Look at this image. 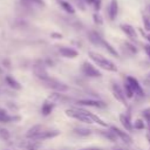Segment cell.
I'll return each instance as SVG.
<instances>
[{
    "instance_id": "1",
    "label": "cell",
    "mask_w": 150,
    "mask_h": 150,
    "mask_svg": "<svg viewBox=\"0 0 150 150\" xmlns=\"http://www.w3.org/2000/svg\"><path fill=\"white\" fill-rule=\"evenodd\" d=\"M89 57L101 68H103L104 70H108V71H117V67L115 63H112L110 60L105 59L103 55L98 54V53H95V52H89L88 53Z\"/></svg>"
},
{
    "instance_id": "2",
    "label": "cell",
    "mask_w": 150,
    "mask_h": 150,
    "mask_svg": "<svg viewBox=\"0 0 150 150\" xmlns=\"http://www.w3.org/2000/svg\"><path fill=\"white\" fill-rule=\"evenodd\" d=\"M81 70H82V73H83L86 76H88V77H101V76H102L101 73H100V70L96 69V68H95L91 63H89V62H83L82 66H81Z\"/></svg>"
},
{
    "instance_id": "3",
    "label": "cell",
    "mask_w": 150,
    "mask_h": 150,
    "mask_svg": "<svg viewBox=\"0 0 150 150\" xmlns=\"http://www.w3.org/2000/svg\"><path fill=\"white\" fill-rule=\"evenodd\" d=\"M33 73H34L35 76H36L38 79H40L41 81H45V80H47V79L49 77V75H48V73H47V70H46L45 64L41 63V62H38V63H35V64L33 66Z\"/></svg>"
},
{
    "instance_id": "4",
    "label": "cell",
    "mask_w": 150,
    "mask_h": 150,
    "mask_svg": "<svg viewBox=\"0 0 150 150\" xmlns=\"http://www.w3.org/2000/svg\"><path fill=\"white\" fill-rule=\"evenodd\" d=\"M43 82L46 83L47 87H49V88L56 90L57 93H59V91H64V90L68 89V87H67L66 84H63L62 82H60V81H57V80H55V79H50V77H48V79L45 80Z\"/></svg>"
},
{
    "instance_id": "5",
    "label": "cell",
    "mask_w": 150,
    "mask_h": 150,
    "mask_svg": "<svg viewBox=\"0 0 150 150\" xmlns=\"http://www.w3.org/2000/svg\"><path fill=\"white\" fill-rule=\"evenodd\" d=\"M127 83L131 87V89H132V91H134L135 94H137V95L141 96V97L144 96V91H143V89L141 88V84L138 83V81H137L135 77L128 76V77H127Z\"/></svg>"
},
{
    "instance_id": "6",
    "label": "cell",
    "mask_w": 150,
    "mask_h": 150,
    "mask_svg": "<svg viewBox=\"0 0 150 150\" xmlns=\"http://www.w3.org/2000/svg\"><path fill=\"white\" fill-rule=\"evenodd\" d=\"M20 120H21L20 116L9 115L4 108H0V123H11V122L20 121Z\"/></svg>"
},
{
    "instance_id": "7",
    "label": "cell",
    "mask_w": 150,
    "mask_h": 150,
    "mask_svg": "<svg viewBox=\"0 0 150 150\" xmlns=\"http://www.w3.org/2000/svg\"><path fill=\"white\" fill-rule=\"evenodd\" d=\"M112 94H114L115 98H116L118 102H121L123 105H128V103H127V100H125V96H124V93H123L122 88H121L118 84H116V83H114V84H112Z\"/></svg>"
},
{
    "instance_id": "8",
    "label": "cell",
    "mask_w": 150,
    "mask_h": 150,
    "mask_svg": "<svg viewBox=\"0 0 150 150\" xmlns=\"http://www.w3.org/2000/svg\"><path fill=\"white\" fill-rule=\"evenodd\" d=\"M60 132L57 130H42L39 135H36L33 141H40V139H48V138H53L55 136H57Z\"/></svg>"
},
{
    "instance_id": "9",
    "label": "cell",
    "mask_w": 150,
    "mask_h": 150,
    "mask_svg": "<svg viewBox=\"0 0 150 150\" xmlns=\"http://www.w3.org/2000/svg\"><path fill=\"white\" fill-rule=\"evenodd\" d=\"M5 82H6V84H7L9 88H12V89H14V90H20V89L22 88V86L20 84V82H19L16 79H14V76H12V75H9V74L5 75Z\"/></svg>"
},
{
    "instance_id": "10",
    "label": "cell",
    "mask_w": 150,
    "mask_h": 150,
    "mask_svg": "<svg viewBox=\"0 0 150 150\" xmlns=\"http://www.w3.org/2000/svg\"><path fill=\"white\" fill-rule=\"evenodd\" d=\"M110 130L118 137V138H121L124 143H127V144H130V143H132V139H131V137L127 134V132H124V131H122V130H120L118 128H116V127H111L110 128Z\"/></svg>"
},
{
    "instance_id": "11",
    "label": "cell",
    "mask_w": 150,
    "mask_h": 150,
    "mask_svg": "<svg viewBox=\"0 0 150 150\" xmlns=\"http://www.w3.org/2000/svg\"><path fill=\"white\" fill-rule=\"evenodd\" d=\"M59 52L63 57H68V59H74L76 56H79V52L70 47H60Z\"/></svg>"
},
{
    "instance_id": "12",
    "label": "cell",
    "mask_w": 150,
    "mask_h": 150,
    "mask_svg": "<svg viewBox=\"0 0 150 150\" xmlns=\"http://www.w3.org/2000/svg\"><path fill=\"white\" fill-rule=\"evenodd\" d=\"M118 13V2L117 0H111L109 8H108V14H109V19L110 20H115Z\"/></svg>"
},
{
    "instance_id": "13",
    "label": "cell",
    "mask_w": 150,
    "mask_h": 150,
    "mask_svg": "<svg viewBox=\"0 0 150 150\" xmlns=\"http://www.w3.org/2000/svg\"><path fill=\"white\" fill-rule=\"evenodd\" d=\"M79 104L82 105H90V107H96V108H104L105 103L102 101H97V100H80L77 101Z\"/></svg>"
},
{
    "instance_id": "14",
    "label": "cell",
    "mask_w": 150,
    "mask_h": 150,
    "mask_svg": "<svg viewBox=\"0 0 150 150\" xmlns=\"http://www.w3.org/2000/svg\"><path fill=\"white\" fill-rule=\"evenodd\" d=\"M120 27H121V29L125 33V35H128L130 39H132V40H136V39H137V33H136V30H135V28H134L132 26L127 25V23H123V25H121Z\"/></svg>"
},
{
    "instance_id": "15",
    "label": "cell",
    "mask_w": 150,
    "mask_h": 150,
    "mask_svg": "<svg viewBox=\"0 0 150 150\" xmlns=\"http://www.w3.org/2000/svg\"><path fill=\"white\" fill-rule=\"evenodd\" d=\"M54 107H55V104H54L53 102L46 100V101L43 102L42 107H41V112H42V115H43V116H48V115H50V112L53 111Z\"/></svg>"
},
{
    "instance_id": "16",
    "label": "cell",
    "mask_w": 150,
    "mask_h": 150,
    "mask_svg": "<svg viewBox=\"0 0 150 150\" xmlns=\"http://www.w3.org/2000/svg\"><path fill=\"white\" fill-rule=\"evenodd\" d=\"M42 130H43L42 125H34V127H32V128L28 129V131L26 132V137L33 139V138H34L36 135H39Z\"/></svg>"
},
{
    "instance_id": "17",
    "label": "cell",
    "mask_w": 150,
    "mask_h": 150,
    "mask_svg": "<svg viewBox=\"0 0 150 150\" xmlns=\"http://www.w3.org/2000/svg\"><path fill=\"white\" fill-rule=\"evenodd\" d=\"M86 115L88 116V118L91 121V123H97L98 125H101V127H108V124L103 121V120H101L98 116H96L95 114H91L90 111H88V110H86Z\"/></svg>"
},
{
    "instance_id": "18",
    "label": "cell",
    "mask_w": 150,
    "mask_h": 150,
    "mask_svg": "<svg viewBox=\"0 0 150 150\" xmlns=\"http://www.w3.org/2000/svg\"><path fill=\"white\" fill-rule=\"evenodd\" d=\"M56 1H57V4L60 5V7H61L63 11H66L67 13H69V14H74V13H75L74 7H73L68 1H66V0H56Z\"/></svg>"
},
{
    "instance_id": "19",
    "label": "cell",
    "mask_w": 150,
    "mask_h": 150,
    "mask_svg": "<svg viewBox=\"0 0 150 150\" xmlns=\"http://www.w3.org/2000/svg\"><path fill=\"white\" fill-rule=\"evenodd\" d=\"M88 39L91 43L96 45V46H100L101 43V40H102V36L97 33V32H89L88 33Z\"/></svg>"
},
{
    "instance_id": "20",
    "label": "cell",
    "mask_w": 150,
    "mask_h": 150,
    "mask_svg": "<svg viewBox=\"0 0 150 150\" xmlns=\"http://www.w3.org/2000/svg\"><path fill=\"white\" fill-rule=\"evenodd\" d=\"M120 121H121L122 125H123L128 131H131L132 124H131V122H130L129 116H127V115H124V114H121V115H120Z\"/></svg>"
},
{
    "instance_id": "21",
    "label": "cell",
    "mask_w": 150,
    "mask_h": 150,
    "mask_svg": "<svg viewBox=\"0 0 150 150\" xmlns=\"http://www.w3.org/2000/svg\"><path fill=\"white\" fill-rule=\"evenodd\" d=\"M100 46H103V47H104V48H105V49H107V50H108L110 54H112L115 57H118V53L115 50V48H114V47H111V46H110V45H109V43H108V42H107V41H105L103 38H102V40H101Z\"/></svg>"
},
{
    "instance_id": "22",
    "label": "cell",
    "mask_w": 150,
    "mask_h": 150,
    "mask_svg": "<svg viewBox=\"0 0 150 150\" xmlns=\"http://www.w3.org/2000/svg\"><path fill=\"white\" fill-rule=\"evenodd\" d=\"M0 138H1L2 141H9L11 134H9L8 129H6V128H0Z\"/></svg>"
},
{
    "instance_id": "23",
    "label": "cell",
    "mask_w": 150,
    "mask_h": 150,
    "mask_svg": "<svg viewBox=\"0 0 150 150\" xmlns=\"http://www.w3.org/2000/svg\"><path fill=\"white\" fill-rule=\"evenodd\" d=\"M124 96L125 97H128V98H131V97H134V95H135V93L132 91V89H131V87L128 84V83H125L124 84Z\"/></svg>"
},
{
    "instance_id": "24",
    "label": "cell",
    "mask_w": 150,
    "mask_h": 150,
    "mask_svg": "<svg viewBox=\"0 0 150 150\" xmlns=\"http://www.w3.org/2000/svg\"><path fill=\"white\" fill-rule=\"evenodd\" d=\"M83 1H86V2L89 4V5H93L96 11H100V8H101V2H102V0H83Z\"/></svg>"
},
{
    "instance_id": "25",
    "label": "cell",
    "mask_w": 150,
    "mask_h": 150,
    "mask_svg": "<svg viewBox=\"0 0 150 150\" xmlns=\"http://www.w3.org/2000/svg\"><path fill=\"white\" fill-rule=\"evenodd\" d=\"M100 134H102L103 136H105V137H108L110 141H112V142H115L116 139H117V136L110 130V131H105V132H102V131H100Z\"/></svg>"
},
{
    "instance_id": "26",
    "label": "cell",
    "mask_w": 150,
    "mask_h": 150,
    "mask_svg": "<svg viewBox=\"0 0 150 150\" xmlns=\"http://www.w3.org/2000/svg\"><path fill=\"white\" fill-rule=\"evenodd\" d=\"M74 131L76 134H79V135H84V136L91 134V130L90 129H83V128H76V129H74Z\"/></svg>"
},
{
    "instance_id": "27",
    "label": "cell",
    "mask_w": 150,
    "mask_h": 150,
    "mask_svg": "<svg viewBox=\"0 0 150 150\" xmlns=\"http://www.w3.org/2000/svg\"><path fill=\"white\" fill-rule=\"evenodd\" d=\"M93 19H94L95 23H97V25H102V23H103V19H102V16H101L98 13H95V14L93 15Z\"/></svg>"
},
{
    "instance_id": "28",
    "label": "cell",
    "mask_w": 150,
    "mask_h": 150,
    "mask_svg": "<svg viewBox=\"0 0 150 150\" xmlns=\"http://www.w3.org/2000/svg\"><path fill=\"white\" fill-rule=\"evenodd\" d=\"M124 46L128 48V50H129L130 53H132V54L137 53V49H136V48H135V46H132L130 42H124Z\"/></svg>"
},
{
    "instance_id": "29",
    "label": "cell",
    "mask_w": 150,
    "mask_h": 150,
    "mask_svg": "<svg viewBox=\"0 0 150 150\" xmlns=\"http://www.w3.org/2000/svg\"><path fill=\"white\" fill-rule=\"evenodd\" d=\"M134 128L135 129H143L144 128V123H143V121L142 120H136L135 121V123H134Z\"/></svg>"
},
{
    "instance_id": "30",
    "label": "cell",
    "mask_w": 150,
    "mask_h": 150,
    "mask_svg": "<svg viewBox=\"0 0 150 150\" xmlns=\"http://www.w3.org/2000/svg\"><path fill=\"white\" fill-rule=\"evenodd\" d=\"M33 5L39 6V7H45V1L43 0H29Z\"/></svg>"
},
{
    "instance_id": "31",
    "label": "cell",
    "mask_w": 150,
    "mask_h": 150,
    "mask_svg": "<svg viewBox=\"0 0 150 150\" xmlns=\"http://www.w3.org/2000/svg\"><path fill=\"white\" fill-rule=\"evenodd\" d=\"M143 21H144V28H145L148 32H150V20H149L146 16H144V18H143Z\"/></svg>"
},
{
    "instance_id": "32",
    "label": "cell",
    "mask_w": 150,
    "mask_h": 150,
    "mask_svg": "<svg viewBox=\"0 0 150 150\" xmlns=\"http://www.w3.org/2000/svg\"><path fill=\"white\" fill-rule=\"evenodd\" d=\"M143 116H144L145 120L150 123V108H148V109H145V110L143 111Z\"/></svg>"
},
{
    "instance_id": "33",
    "label": "cell",
    "mask_w": 150,
    "mask_h": 150,
    "mask_svg": "<svg viewBox=\"0 0 150 150\" xmlns=\"http://www.w3.org/2000/svg\"><path fill=\"white\" fill-rule=\"evenodd\" d=\"M144 50H145L146 55L150 57V45H145V46H144Z\"/></svg>"
},
{
    "instance_id": "34",
    "label": "cell",
    "mask_w": 150,
    "mask_h": 150,
    "mask_svg": "<svg viewBox=\"0 0 150 150\" xmlns=\"http://www.w3.org/2000/svg\"><path fill=\"white\" fill-rule=\"evenodd\" d=\"M52 38H54V39H61L62 35L59 34V33H52Z\"/></svg>"
},
{
    "instance_id": "35",
    "label": "cell",
    "mask_w": 150,
    "mask_h": 150,
    "mask_svg": "<svg viewBox=\"0 0 150 150\" xmlns=\"http://www.w3.org/2000/svg\"><path fill=\"white\" fill-rule=\"evenodd\" d=\"M81 150H101L100 148H84V149H81Z\"/></svg>"
},
{
    "instance_id": "36",
    "label": "cell",
    "mask_w": 150,
    "mask_h": 150,
    "mask_svg": "<svg viewBox=\"0 0 150 150\" xmlns=\"http://www.w3.org/2000/svg\"><path fill=\"white\" fill-rule=\"evenodd\" d=\"M146 138H148V142H149V144H150V135H146Z\"/></svg>"
},
{
    "instance_id": "37",
    "label": "cell",
    "mask_w": 150,
    "mask_h": 150,
    "mask_svg": "<svg viewBox=\"0 0 150 150\" xmlns=\"http://www.w3.org/2000/svg\"><path fill=\"white\" fill-rule=\"evenodd\" d=\"M146 39H148V41L150 42V34H148V35H146Z\"/></svg>"
},
{
    "instance_id": "38",
    "label": "cell",
    "mask_w": 150,
    "mask_h": 150,
    "mask_svg": "<svg viewBox=\"0 0 150 150\" xmlns=\"http://www.w3.org/2000/svg\"><path fill=\"white\" fill-rule=\"evenodd\" d=\"M1 73H2V69H1V68H0V74H1Z\"/></svg>"
},
{
    "instance_id": "39",
    "label": "cell",
    "mask_w": 150,
    "mask_h": 150,
    "mask_svg": "<svg viewBox=\"0 0 150 150\" xmlns=\"http://www.w3.org/2000/svg\"><path fill=\"white\" fill-rule=\"evenodd\" d=\"M149 131H150V123H149Z\"/></svg>"
},
{
    "instance_id": "40",
    "label": "cell",
    "mask_w": 150,
    "mask_h": 150,
    "mask_svg": "<svg viewBox=\"0 0 150 150\" xmlns=\"http://www.w3.org/2000/svg\"><path fill=\"white\" fill-rule=\"evenodd\" d=\"M116 150H121V149H116Z\"/></svg>"
},
{
    "instance_id": "41",
    "label": "cell",
    "mask_w": 150,
    "mask_h": 150,
    "mask_svg": "<svg viewBox=\"0 0 150 150\" xmlns=\"http://www.w3.org/2000/svg\"><path fill=\"white\" fill-rule=\"evenodd\" d=\"M149 77H150V73H149Z\"/></svg>"
}]
</instances>
